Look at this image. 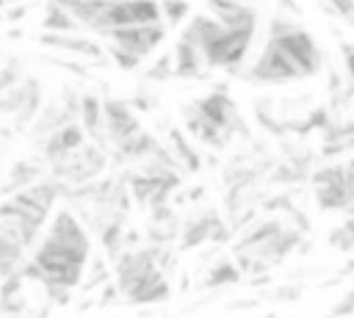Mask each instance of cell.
<instances>
[{
    "mask_svg": "<svg viewBox=\"0 0 354 318\" xmlns=\"http://www.w3.org/2000/svg\"><path fill=\"white\" fill-rule=\"evenodd\" d=\"M268 41H277L296 61V66L301 69L304 77H313V75L321 72L324 53H321L315 36L301 22H296L290 17H282V14H274L271 22H268Z\"/></svg>",
    "mask_w": 354,
    "mask_h": 318,
    "instance_id": "cell-1",
    "label": "cell"
},
{
    "mask_svg": "<svg viewBox=\"0 0 354 318\" xmlns=\"http://www.w3.org/2000/svg\"><path fill=\"white\" fill-rule=\"evenodd\" d=\"M243 77L252 80V83H293V80H304V75L296 66V61L277 41H266V47L260 50L254 64H249Z\"/></svg>",
    "mask_w": 354,
    "mask_h": 318,
    "instance_id": "cell-2",
    "label": "cell"
},
{
    "mask_svg": "<svg viewBox=\"0 0 354 318\" xmlns=\"http://www.w3.org/2000/svg\"><path fill=\"white\" fill-rule=\"evenodd\" d=\"M254 30H221L207 47H205V61L210 69H230L241 72L238 64H243L249 47H252Z\"/></svg>",
    "mask_w": 354,
    "mask_h": 318,
    "instance_id": "cell-3",
    "label": "cell"
},
{
    "mask_svg": "<svg viewBox=\"0 0 354 318\" xmlns=\"http://www.w3.org/2000/svg\"><path fill=\"white\" fill-rule=\"evenodd\" d=\"M310 185L315 194V202L321 210H343L351 205V196L346 191L343 180V163H326L310 171Z\"/></svg>",
    "mask_w": 354,
    "mask_h": 318,
    "instance_id": "cell-4",
    "label": "cell"
},
{
    "mask_svg": "<svg viewBox=\"0 0 354 318\" xmlns=\"http://www.w3.org/2000/svg\"><path fill=\"white\" fill-rule=\"evenodd\" d=\"M102 124H105V141L108 149H119L124 141H130L136 133H141V124L133 113V105L116 97L102 100Z\"/></svg>",
    "mask_w": 354,
    "mask_h": 318,
    "instance_id": "cell-5",
    "label": "cell"
},
{
    "mask_svg": "<svg viewBox=\"0 0 354 318\" xmlns=\"http://www.w3.org/2000/svg\"><path fill=\"white\" fill-rule=\"evenodd\" d=\"M166 25L163 22H155V25H136V28H119V30H111L105 33L108 44L136 55V58H147L152 50L160 47V41L166 39Z\"/></svg>",
    "mask_w": 354,
    "mask_h": 318,
    "instance_id": "cell-6",
    "label": "cell"
},
{
    "mask_svg": "<svg viewBox=\"0 0 354 318\" xmlns=\"http://www.w3.org/2000/svg\"><path fill=\"white\" fill-rule=\"evenodd\" d=\"M47 241L53 243H61L66 249H75L80 254H91V241H88V230L80 224V218L69 210V207H61L53 218H50V227L44 232Z\"/></svg>",
    "mask_w": 354,
    "mask_h": 318,
    "instance_id": "cell-7",
    "label": "cell"
},
{
    "mask_svg": "<svg viewBox=\"0 0 354 318\" xmlns=\"http://www.w3.org/2000/svg\"><path fill=\"white\" fill-rule=\"evenodd\" d=\"M205 14L213 17L224 30H257V8L252 3L213 0L205 3Z\"/></svg>",
    "mask_w": 354,
    "mask_h": 318,
    "instance_id": "cell-8",
    "label": "cell"
},
{
    "mask_svg": "<svg viewBox=\"0 0 354 318\" xmlns=\"http://www.w3.org/2000/svg\"><path fill=\"white\" fill-rule=\"evenodd\" d=\"M39 41L55 53H64V55H72V58H83V61H91V64H102L105 58V50L88 39V36H80V33H41Z\"/></svg>",
    "mask_w": 354,
    "mask_h": 318,
    "instance_id": "cell-9",
    "label": "cell"
},
{
    "mask_svg": "<svg viewBox=\"0 0 354 318\" xmlns=\"http://www.w3.org/2000/svg\"><path fill=\"white\" fill-rule=\"evenodd\" d=\"M50 174L47 163L41 160V155H28V158H19L8 166V171L3 174V183H0V194L11 196V194H19L25 188H30L33 183L44 180Z\"/></svg>",
    "mask_w": 354,
    "mask_h": 318,
    "instance_id": "cell-10",
    "label": "cell"
},
{
    "mask_svg": "<svg viewBox=\"0 0 354 318\" xmlns=\"http://www.w3.org/2000/svg\"><path fill=\"white\" fill-rule=\"evenodd\" d=\"M171 61H174V77H180V80H202L210 72L202 50H196L194 44H188L183 39H177V44L171 50Z\"/></svg>",
    "mask_w": 354,
    "mask_h": 318,
    "instance_id": "cell-11",
    "label": "cell"
},
{
    "mask_svg": "<svg viewBox=\"0 0 354 318\" xmlns=\"http://www.w3.org/2000/svg\"><path fill=\"white\" fill-rule=\"evenodd\" d=\"M224 224V216L218 210H202L199 216H191L185 224H183V232H180V249H194L205 241L213 238V232Z\"/></svg>",
    "mask_w": 354,
    "mask_h": 318,
    "instance_id": "cell-12",
    "label": "cell"
},
{
    "mask_svg": "<svg viewBox=\"0 0 354 318\" xmlns=\"http://www.w3.org/2000/svg\"><path fill=\"white\" fill-rule=\"evenodd\" d=\"M285 230V221H279V218H257L249 230H243L241 235H238V241H235V246H232V252H235V257L238 254H254L260 246H266L271 238H277L279 232Z\"/></svg>",
    "mask_w": 354,
    "mask_h": 318,
    "instance_id": "cell-13",
    "label": "cell"
},
{
    "mask_svg": "<svg viewBox=\"0 0 354 318\" xmlns=\"http://www.w3.org/2000/svg\"><path fill=\"white\" fill-rule=\"evenodd\" d=\"M169 296H171V288H169L166 274H163V271H155V274H149V277L127 296V301H130V304H158V301H166Z\"/></svg>",
    "mask_w": 354,
    "mask_h": 318,
    "instance_id": "cell-14",
    "label": "cell"
},
{
    "mask_svg": "<svg viewBox=\"0 0 354 318\" xmlns=\"http://www.w3.org/2000/svg\"><path fill=\"white\" fill-rule=\"evenodd\" d=\"M169 144H171L169 152L174 155V163H177L180 171H199V169H202V158H199L196 147L185 138L183 130L171 127V130H169Z\"/></svg>",
    "mask_w": 354,
    "mask_h": 318,
    "instance_id": "cell-15",
    "label": "cell"
},
{
    "mask_svg": "<svg viewBox=\"0 0 354 318\" xmlns=\"http://www.w3.org/2000/svg\"><path fill=\"white\" fill-rule=\"evenodd\" d=\"M354 149V122H335L329 130H324V144H321V155L324 158H335L343 152Z\"/></svg>",
    "mask_w": 354,
    "mask_h": 318,
    "instance_id": "cell-16",
    "label": "cell"
},
{
    "mask_svg": "<svg viewBox=\"0 0 354 318\" xmlns=\"http://www.w3.org/2000/svg\"><path fill=\"white\" fill-rule=\"evenodd\" d=\"M80 25L75 22V17L66 11L64 3H50L44 8V19H41V33H77Z\"/></svg>",
    "mask_w": 354,
    "mask_h": 318,
    "instance_id": "cell-17",
    "label": "cell"
},
{
    "mask_svg": "<svg viewBox=\"0 0 354 318\" xmlns=\"http://www.w3.org/2000/svg\"><path fill=\"white\" fill-rule=\"evenodd\" d=\"M241 271L232 260H218L210 265V271L205 274V288H221V285H235L241 282Z\"/></svg>",
    "mask_w": 354,
    "mask_h": 318,
    "instance_id": "cell-18",
    "label": "cell"
},
{
    "mask_svg": "<svg viewBox=\"0 0 354 318\" xmlns=\"http://www.w3.org/2000/svg\"><path fill=\"white\" fill-rule=\"evenodd\" d=\"M158 6H160V22H163L166 28L183 25V22L188 19V14L194 11L191 3H158Z\"/></svg>",
    "mask_w": 354,
    "mask_h": 318,
    "instance_id": "cell-19",
    "label": "cell"
},
{
    "mask_svg": "<svg viewBox=\"0 0 354 318\" xmlns=\"http://www.w3.org/2000/svg\"><path fill=\"white\" fill-rule=\"evenodd\" d=\"M329 246H335L337 252L354 249V218H343V224L329 232Z\"/></svg>",
    "mask_w": 354,
    "mask_h": 318,
    "instance_id": "cell-20",
    "label": "cell"
},
{
    "mask_svg": "<svg viewBox=\"0 0 354 318\" xmlns=\"http://www.w3.org/2000/svg\"><path fill=\"white\" fill-rule=\"evenodd\" d=\"M171 77H174V61H171V55H160V58L147 69V80L163 83V80H171Z\"/></svg>",
    "mask_w": 354,
    "mask_h": 318,
    "instance_id": "cell-21",
    "label": "cell"
},
{
    "mask_svg": "<svg viewBox=\"0 0 354 318\" xmlns=\"http://www.w3.org/2000/svg\"><path fill=\"white\" fill-rule=\"evenodd\" d=\"M105 53H108L111 61H113L119 69H124V72H133V69H138V64H141V58H136V55H130V53H124V50H119V47H113V44H108Z\"/></svg>",
    "mask_w": 354,
    "mask_h": 318,
    "instance_id": "cell-22",
    "label": "cell"
},
{
    "mask_svg": "<svg viewBox=\"0 0 354 318\" xmlns=\"http://www.w3.org/2000/svg\"><path fill=\"white\" fill-rule=\"evenodd\" d=\"M326 14H335V17H340L351 30H354V3H324L321 6Z\"/></svg>",
    "mask_w": 354,
    "mask_h": 318,
    "instance_id": "cell-23",
    "label": "cell"
},
{
    "mask_svg": "<svg viewBox=\"0 0 354 318\" xmlns=\"http://www.w3.org/2000/svg\"><path fill=\"white\" fill-rule=\"evenodd\" d=\"M340 58L346 80H354V41H340Z\"/></svg>",
    "mask_w": 354,
    "mask_h": 318,
    "instance_id": "cell-24",
    "label": "cell"
},
{
    "mask_svg": "<svg viewBox=\"0 0 354 318\" xmlns=\"http://www.w3.org/2000/svg\"><path fill=\"white\" fill-rule=\"evenodd\" d=\"M354 312V288L332 307V312H329V318H346V315H351Z\"/></svg>",
    "mask_w": 354,
    "mask_h": 318,
    "instance_id": "cell-25",
    "label": "cell"
},
{
    "mask_svg": "<svg viewBox=\"0 0 354 318\" xmlns=\"http://www.w3.org/2000/svg\"><path fill=\"white\" fill-rule=\"evenodd\" d=\"M133 108H138V111H149V108H155L158 105V100L155 97H149L147 91H138L136 97H133V102H130Z\"/></svg>",
    "mask_w": 354,
    "mask_h": 318,
    "instance_id": "cell-26",
    "label": "cell"
},
{
    "mask_svg": "<svg viewBox=\"0 0 354 318\" xmlns=\"http://www.w3.org/2000/svg\"><path fill=\"white\" fill-rule=\"evenodd\" d=\"M343 180H346V191H348V196L354 202V158H348L343 163Z\"/></svg>",
    "mask_w": 354,
    "mask_h": 318,
    "instance_id": "cell-27",
    "label": "cell"
},
{
    "mask_svg": "<svg viewBox=\"0 0 354 318\" xmlns=\"http://www.w3.org/2000/svg\"><path fill=\"white\" fill-rule=\"evenodd\" d=\"M299 296H301V288H299V285H288V288H279V290H277V299H282V301H285V299H288V301H296Z\"/></svg>",
    "mask_w": 354,
    "mask_h": 318,
    "instance_id": "cell-28",
    "label": "cell"
},
{
    "mask_svg": "<svg viewBox=\"0 0 354 318\" xmlns=\"http://www.w3.org/2000/svg\"><path fill=\"white\" fill-rule=\"evenodd\" d=\"M268 318H274V315H268Z\"/></svg>",
    "mask_w": 354,
    "mask_h": 318,
    "instance_id": "cell-29",
    "label": "cell"
},
{
    "mask_svg": "<svg viewBox=\"0 0 354 318\" xmlns=\"http://www.w3.org/2000/svg\"><path fill=\"white\" fill-rule=\"evenodd\" d=\"M0 177H3V174H0Z\"/></svg>",
    "mask_w": 354,
    "mask_h": 318,
    "instance_id": "cell-30",
    "label": "cell"
}]
</instances>
